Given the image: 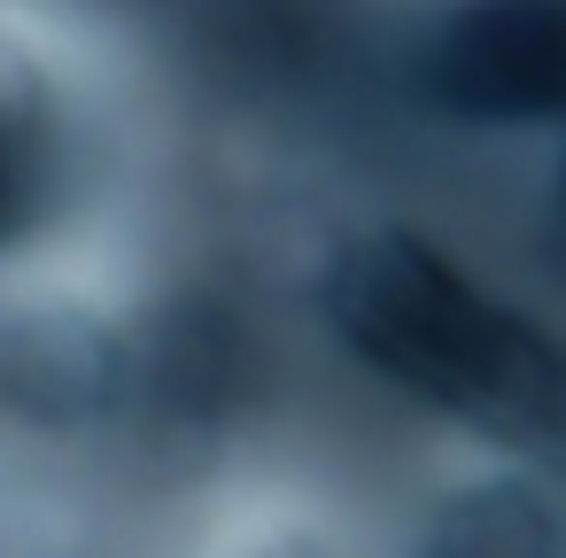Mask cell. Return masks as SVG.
<instances>
[{"instance_id": "1", "label": "cell", "mask_w": 566, "mask_h": 558, "mask_svg": "<svg viewBox=\"0 0 566 558\" xmlns=\"http://www.w3.org/2000/svg\"><path fill=\"white\" fill-rule=\"evenodd\" d=\"M326 310L342 341L365 365H380L396 388L427 396L473 434L566 465V349L535 334L520 310L465 287L427 241L380 233L342 249L326 280Z\"/></svg>"}, {"instance_id": "2", "label": "cell", "mask_w": 566, "mask_h": 558, "mask_svg": "<svg viewBox=\"0 0 566 558\" xmlns=\"http://www.w3.org/2000/svg\"><path fill=\"white\" fill-rule=\"evenodd\" d=\"M427 86L489 125H566V0H458L427 40Z\"/></svg>"}, {"instance_id": "3", "label": "cell", "mask_w": 566, "mask_h": 558, "mask_svg": "<svg viewBox=\"0 0 566 558\" xmlns=\"http://www.w3.org/2000/svg\"><path fill=\"white\" fill-rule=\"evenodd\" d=\"M427 558H558V527L527 488H473L434 519Z\"/></svg>"}, {"instance_id": "4", "label": "cell", "mask_w": 566, "mask_h": 558, "mask_svg": "<svg viewBox=\"0 0 566 558\" xmlns=\"http://www.w3.org/2000/svg\"><path fill=\"white\" fill-rule=\"evenodd\" d=\"M24 125H32V102L0 94V241H9V233H17V218H24V179H32Z\"/></svg>"}]
</instances>
